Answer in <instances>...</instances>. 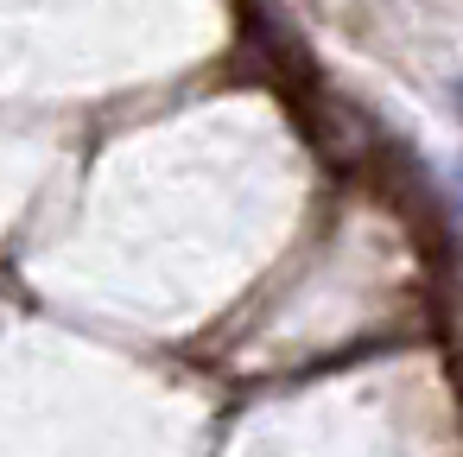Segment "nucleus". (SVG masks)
<instances>
[{
    "label": "nucleus",
    "instance_id": "f257e3e1",
    "mask_svg": "<svg viewBox=\"0 0 463 457\" xmlns=\"http://www.w3.org/2000/svg\"><path fill=\"white\" fill-rule=\"evenodd\" d=\"M450 96H457V109H463V83H457V90H450Z\"/></svg>",
    "mask_w": 463,
    "mask_h": 457
}]
</instances>
